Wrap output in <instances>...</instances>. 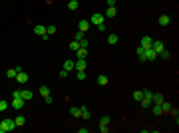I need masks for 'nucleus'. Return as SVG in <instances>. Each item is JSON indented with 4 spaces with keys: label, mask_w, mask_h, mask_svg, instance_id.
<instances>
[{
    "label": "nucleus",
    "mask_w": 179,
    "mask_h": 133,
    "mask_svg": "<svg viewBox=\"0 0 179 133\" xmlns=\"http://www.w3.org/2000/svg\"><path fill=\"white\" fill-rule=\"evenodd\" d=\"M68 74H70L68 70H62V72H60V78H62V79H66V78H68Z\"/></svg>",
    "instance_id": "37"
},
{
    "label": "nucleus",
    "mask_w": 179,
    "mask_h": 133,
    "mask_svg": "<svg viewBox=\"0 0 179 133\" xmlns=\"http://www.w3.org/2000/svg\"><path fill=\"white\" fill-rule=\"evenodd\" d=\"M78 28H80V32H88L90 30V20H80V24H78Z\"/></svg>",
    "instance_id": "9"
},
{
    "label": "nucleus",
    "mask_w": 179,
    "mask_h": 133,
    "mask_svg": "<svg viewBox=\"0 0 179 133\" xmlns=\"http://www.w3.org/2000/svg\"><path fill=\"white\" fill-rule=\"evenodd\" d=\"M115 6H110V8H108V10H106V14H103V16H106V18H113V16H115Z\"/></svg>",
    "instance_id": "19"
},
{
    "label": "nucleus",
    "mask_w": 179,
    "mask_h": 133,
    "mask_svg": "<svg viewBox=\"0 0 179 133\" xmlns=\"http://www.w3.org/2000/svg\"><path fill=\"white\" fill-rule=\"evenodd\" d=\"M6 76H8V78H16V68H14V70H8Z\"/></svg>",
    "instance_id": "35"
},
{
    "label": "nucleus",
    "mask_w": 179,
    "mask_h": 133,
    "mask_svg": "<svg viewBox=\"0 0 179 133\" xmlns=\"http://www.w3.org/2000/svg\"><path fill=\"white\" fill-rule=\"evenodd\" d=\"M14 123H16V127H22L24 123H26V117H24V115H16V119H14Z\"/></svg>",
    "instance_id": "18"
},
{
    "label": "nucleus",
    "mask_w": 179,
    "mask_h": 133,
    "mask_svg": "<svg viewBox=\"0 0 179 133\" xmlns=\"http://www.w3.org/2000/svg\"><path fill=\"white\" fill-rule=\"evenodd\" d=\"M80 109H82V117H84V119H90V117H92V111H90L86 105H82Z\"/></svg>",
    "instance_id": "15"
},
{
    "label": "nucleus",
    "mask_w": 179,
    "mask_h": 133,
    "mask_svg": "<svg viewBox=\"0 0 179 133\" xmlns=\"http://www.w3.org/2000/svg\"><path fill=\"white\" fill-rule=\"evenodd\" d=\"M151 44H153V40H151V38H149V36H143V38H141V48H143V50H147V48H151Z\"/></svg>",
    "instance_id": "6"
},
{
    "label": "nucleus",
    "mask_w": 179,
    "mask_h": 133,
    "mask_svg": "<svg viewBox=\"0 0 179 133\" xmlns=\"http://www.w3.org/2000/svg\"><path fill=\"white\" fill-rule=\"evenodd\" d=\"M38 91H40V95H42V97L50 95V88H48V86H40V89H38Z\"/></svg>",
    "instance_id": "20"
},
{
    "label": "nucleus",
    "mask_w": 179,
    "mask_h": 133,
    "mask_svg": "<svg viewBox=\"0 0 179 133\" xmlns=\"http://www.w3.org/2000/svg\"><path fill=\"white\" fill-rule=\"evenodd\" d=\"M16 81H18V84H26V81H28V74H26V72H18V74H16Z\"/></svg>",
    "instance_id": "8"
},
{
    "label": "nucleus",
    "mask_w": 179,
    "mask_h": 133,
    "mask_svg": "<svg viewBox=\"0 0 179 133\" xmlns=\"http://www.w3.org/2000/svg\"><path fill=\"white\" fill-rule=\"evenodd\" d=\"M110 121H112L110 115H101L100 117V125H110Z\"/></svg>",
    "instance_id": "25"
},
{
    "label": "nucleus",
    "mask_w": 179,
    "mask_h": 133,
    "mask_svg": "<svg viewBox=\"0 0 179 133\" xmlns=\"http://www.w3.org/2000/svg\"><path fill=\"white\" fill-rule=\"evenodd\" d=\"M115 2H117V0H106V4H108V8H110V6H115Z\"/></svg>",
    "instance_id": "41"
},
{
    "label": "nucleus",
    "mask_w": 179,
    "mask_h": 133,
    "mask_svg": "<svg viewBox=\"0 0 179 133\" xmlns=\"http://www.w3.org/2000/svg\"><path fill=\"white\" fill-rule=\"evenodd\" d=\"M169 22H171V18H169V16H165V14H163V16H159V26H169Z\"/></svg>",
    "instance_id": "16"
},
{
    "label": "nucleus",
    "mask_w": 179,
    "mask_h": 133,
    "mask_svg": "<svg viewBox=\"0 0 179 133\" xmlns=\"http://www.w3.org/2000/svg\"><path fill=\"white\" fill-rule=\"evenodd\" d=\"M86 66H88V64H86V58H78V60L74 62V68H76L78 72H84V70H86Z\"/></svg>",
    "instance_id": "4"
},
{
    "label": "nucleus",
    "mask_w": 179,
    "mask_h": 133,
    "mask_svg": "<svg viewBox=\"0 0 179 133\" xmlns=\"http://www.w3.org/2000/svg\"><path fill=\"white\" fill-rule=\"evenodd\" d=\"M78 44H80V48H88V40H86V38H82Z\"/></svg>",
    "instance_id": "36"
},
{
    "label": "nucleus",
    "mask_w": 179,
    "mask_h": 133,
    "mask_svg": "<svg viewBox=\"0 0 179 133\" xmlns=\"http://www.w3.org/2000/svg\"><path fill=\"white\" fill-rule=\"evenodd\" d=\"M163 100H165V97H163V93H153V97H151L153 103H161Z\"/></svg>",
    "instance_id": "21"
},
{
    "label": "nucleus",
    "mask_w": 179,
    "mask_h": 133,
    "mask_svg": "<svg viewBox=\"0 0 179 133\" xmlns=\"http://www.w3.org/2000/svg\"><path fill=\"white\" fill-rule=\"evenodd\" d=\"M34 34H36V36H44V34H46V26L36 24V26H34Z\"/></svg>",
    "instance_id": "10"
},
{
    "label": "nucleus",
    "mask_w": 179,
    "mask_h": 133,
    "mask_svg": "<svg viewBox=\"0 0 179 133\" xmlns=\"http://www.w3.org/2000/svg\"><path fill=\"white\" fill-rule=\"evenodd\" d=\"M76 56H78V58H86V56H88V50H86V48H78V50H76Z\"/></svg>",
    "instance_id": "23"
},
{
    "label": "nucleus",
    "mask_w": 179,
    "mask_h": 133,
    "mask_svg": "<svg viewBox=\"0 0 179 133\" xmlns=\"http://www.w3.org/2000/svg\"><path fill=\"white\" fill-rule=\"evenodd\" d=\"M143 97H145V100H151V97H153V91H149V89H143Z\"/></svg>",
    "instance_id": "32"
},
{
    "label": "nucleus",
    "mask_w": 179,
    "mask_h": 133,
    "mask_svg": "<svg viewBox=\"0 0 179 133\" xmlns=\"http://www.w3.org/2000/svg\"><path fill=\"white\" fill-rule=\"evenodd\" d=\"M100 131L101 133H108V131H110V127H108V125H100Z\"/></svg>",
    "instance_id": "40"
},
{
    "label": "nucleus",
    "mask_w": 179,
    "mask_h": 133,
    "mask_svg": "<svg viewBox=\"0 0 179 133\" xmlns=\"http://www.w3.org/2000/svg\"><path fill=\"white\" fill-rule=\"evenodd\" d=\"M131 97H134L135 101H141L143 100V91H141V89H135L134 93H131Z\"/></svg>",
    "instance_id": "14"
},
{
    "label": "nucleus",
    "mask_w": 179,
    "mask_h": 133,
    "mask_svg": "<svg viewBox=\"0 0 179 133\" xmlns=\"http://www.w3.org/2000/svg\"><path fill=\"white\" fill-rule=\"evenodd\" d=\"M78 6H80L78 0H70V2H68V8H70V10H78Z\"/></svg>",
    "instance_id": "22"
},
{
    "label": "nucleus",
    "mask_w": 179,
    "mask_h": 133,
    "mask_svg": "<svg viewBox=\"0 0 179 133\" xmlns=\"http://www.w3.org/2000/svg\"><path fill=\"white\" fill-rule=\"evenodd\" d=\"M0 133H4V127H2V125H0Z\"/></svg>",
    "instance_id": "43"
},
{
    "label": "nucleus",
    "mask_w": 179,
    "mask_h": 133,
    "mask_svg": "<svg viewBox=\"0 0 179 133\" xmlns=\"http://www.w3.org/2000/svg\"><path fill=\"white\" fill-rule=\"evenodd\" d=\"M151 48H153V50H155V54H159V52H161V50H165V44H163V42H161V40H153V44H151Z\"/></svg>",
    "instance_id": "7"
},
{
    "label": "nucleus",
    "mask_w": 179,
    "mask_h": 133,
    "mask_svg": "<svg viewBox=\"0 0 179 133\" xmlns=\"http://www.w3.org/2000/svg\"><path fill=\"white\" fill-rule=\"evenodd\" d=\"M6 109H8V101L0 100V111H6Z\"/></svg>",
    "instance_id": "30"
},
{
    "label": "nucleus",
    "mask_w": 179,
    "mask_h": 133,
    "mask_svg": "<svg viewBox=\"0 0 179 133\" xmlns=\"http://www.w3.org/2000/svg\"><path fill=\"white\" fill-rule=\"evenodd\" d=\"M70 115L72 117H82V109L80 107H70Z\"/></svg>",
    "instance_id": "17"
},
{
    "label": "nucleus",
    "mask_w": 179,
    "mask_h": 133,
    "mask_svg": "<svg viewBox=\"0 0 179 133\" xmlns=\"http://www.w3.org/2000/svg\"><path fill=\"white\" fill-rule=\"evenodd\" d=\"M96 81H98V84H100V86H108V81H110V78H108V76H103V74H101V76H98V78H96Z\"/></svg>",
    "instance_id": "13"
},
{
    "label": "nucleus",
    "mask_w": 179,
    "mask_h": 133,
    "mask_svg": "<svg viewBox=\"0 0 179 133\" xmlns=\"http://www.w3.org/2000/svg\"><path fill=\"white\" fill-rule=\"evenodd\" d=\"M82 38H84V32H76V36H74V40H76V42H80V40H82Z\"/></svg>",
    "instance_id": "34"
},
{
    "label": "nucleus",
    "mask_w": 179,
    "mask_h": 133,
    "mask_svg": "<svg viewBox=\"0 0 179 133\" xmlns=\"http://www.w3.org/2000/svg\"><path fill=\"white\" fill-rule=\"evenodd\" d=\"M159 56H161V60H169V58H171V52H169V50H161Z\"/></svg>",
    "instance_id": "27"
},
{
    "label": "nucleus",
    "mask_w": 179,
    "mask_h": 133,
    "mask_svg": "<svg viewBox=\"0 0 179 133\" xmlns=\"http://www.w3.org/2000/svg\"><path fill=\"white\" fill-rule=\"evenodd\" d=\"M0 125L4 127V133H6V131H14V129H16V123H14V119H12V117L2 119V123H0Z\"/></svg>",
    "instance_id": "1"
},
{
    "label": "nucleus",
    "mask_w": 179,
    "mask_h": 133,
    "mask_svg": "<svg viewBox=\"0 0 179 133\" xmlns=\"http://www.w3.org/2000/svg\"><path fill=\"white\" fill-rule=\"evenodd\" d=\"M139 103H141L143 107H151V103H153V101H151V100H145V97H143V100L139 101Z\"/></svg>",
    "instance_id": "31"
},
{
    "label": "nucleus",
    "mask_w": 179,
    "mask_h": 133,
    "mask_svg": "<svg viewBox=\"0 0 179 133\" xmlns=\"http://www.w3.org/2000/svg\"><path fill=\"white\" fill-rule=\"evenodd\" d=\"M58 30H56V26H54V24H50V26H48V28H46V34H48V36H52V34H56Z\"/></svg>",
    "instance_id": "28"
},
{
    "label": "nucleus",
    "mask_w": 179,
    "mask_h": 133,
    "mask_svg": "<svg viewBox=\"0 0 179 133\" xmlns=\"http://www.w3.org/2000/svg\"><path fill=\"white\" fill-rule=\"evenodd\" d=\"M151 109H153L155 115H161V105H159V103H151Z\"/></svg>",
    "instance_id": "26"
},
{
    "label": "nucleus",
    "mask_w": 179,
    "mask_h": 133,
    "mask_svg": "<svg viewBox=\"0 0 179 133\" xmlns=\"http://www.w3.org/2000/svg\"><path fill=\"white\" fill-rule=\"evenodd\" d=\"M78 79H80V81L86 79V70H84V72H78Z\"/></svg>",
    "instance_id": "38"
},
{
    "label": "nucleus",
    "mask_w": 179,
    "mask_h": 133,
    "mask_svg": "<svg viewBox=\"0 0 179 133\" xmlns=\"http://www.w3.org/2000/svg\"><path fill=\"white\" fill-rule=\"evenodd\" d=\"M103 20H106V16H103V14H98V12H96V14H94V16L90 18V24H96V26H98V24H101Z\"/></svg>",
    "instance_id": "5"
},
{
    "label": "nucleus",
    "mask_w": 179,
    "mask_h": 133,
    "mask_svg": "<svg viewBox=\"0 0 179 133\" xmlns=\"http://www.w3.org/2000/svg\"><path fill=\"white\" fill-rule=\"evenodd\" d=\"M143 58H145L147 62H155V60H157V54H155V50H153V48H147L145 52H143Z\"/></svg>",
    "instance_id": "2"
},
{
    "label": "nucleus",
    "mask_w": 179,
    "mask_h": 133,
    "mask_svg": "<svg viewBox=\"0 0 179 133\" xmlns=\"http://www.w3.org/2000/svg\"><path fill=\"white\" fill-rule=\"evenodd\" d=\"M159 105H161V113H169V111L173 109V107H171V103H167V101H165V100L161 101Z\"/></svg>",
    "instance_id": "12"
},
{
    "label": "nucleus",
    "mask_w": 179,
    "mask_h": 133,
    "mask_svg": "<svg viewBox=\"0 0 179 133\" xmlns=\"http://www.w3.org/2000/svg\"><path fill=\"white\" fill-rule=\"evenodd\" d=\"M20 97H22L24 101H30L32 100V91H30V89H22V91H20Z\"/></svg>",
    "instance_id": "11"
},
{
    "label": "nucleus",
    "mask_w": 179,
    "mask_h": 133,
    "mask_svg": "<svg viewBox=\"0 0 179 133\" xmlns=\"http://www.w3.org/2000/svg\"><path fill=\"white\" fill-rule=\"evenodd\" d=\"M78 48H80V44L76 42V40H74V42H70V50H72V52H76Z\"/></svg>",
    "instance_id": "33"
},
{
    "label": "nucleus",
    "mask_w": 179,
    "mask_h": 133,
    "mask_svg": "<svg viewBox=\"0 0 179 133\" xmlns=\"http://www.w3.org/2000/svg\"><path fill=\"white\" fill-rule=\"evenodd\" d=\"M98 30H100V32H106V30H108V28H106V24L101 22V24H98Z\"/></svg>",
    "instance_id": "39"
},
{
    "label": "nucleus",
    "mask_w": 179,
    "mask_h": 133,
    "mask_svg": "<svg viewBox=\"0 0 179 133\" xmlns=\"http://www.w3.org/2000/svg\"><path fill=\"white\" fill-rule=\"evenodd\" d=\"M44 101L48 103V105H50V103H52V95H46V97H44Z\"/></svg>",
    "instance_id": "42"
},
{
    "label": "nucleus",
    "mask_w": 179,
    "mask_h": 133,
    "mask_svg": "<svg viewBox=\"0 0 179 133\" xmlns=\"http://www.w3.org/2000/svg\"><path fill=\"white\" fill-rule=\"evenodd\" d=\"M108 44H110V46L117 44V36H115V34H110V36H108Z\"/></svg>",
    "instance_id": "24"
},
{
    "label": "nucleus",
    "mask_w": 179,
    "mask_h": 133,
    "mask_svg": "<svg viewBox=\"0 0 179 133\" xmlns=\"http://www.w3.org/2000/svg\"><path fill=\"white\" fill-rule=\"evenodd\" d=\"M64 70H68V72L74 70V62H72V60H66V62H64Z\"/></svg>",
    "instance_id": "29"
},
{
    "label": "nucleus",
    "mask_w": 179,
    "mask_h": 133,
    "mask_svg": "<svg viewBox=\"0 0 179 133\" xmlns=\"http://www.w3.org/2000/svg\"><path fill=\"white\" fill-rule=\"evenodd\" d=\"M24 103H26V101H24L20 95H14V97H12V107H14V109H22Z\"/></svg>",
    "instance_id": "3"
}]
</instances>
